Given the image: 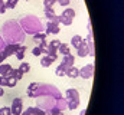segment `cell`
I'll return each instance as SVG.
<instances>
[{"label":"cell","mask_w":124,"mask_h":115,"mask_svg":"<svg viewBox=\"0 0 124 115\" xmlns=\"http://www.w3.org/2000/svg\"><path fill=\"white\" fill-rule=\"evenodd\" d=\"M45 16H46V19L48 20H55L56 19V14H55V10H54V7H48V9H45Z\"/></svg>","instance_id":"cell-12"},{"label":"cell","mask_w":124,"mask_h":115,"mask_svg":"<svg viewBox=\"0 0 124 115\" xmlns=\"http://www.w3.org/2000/svg\"><path fill=\"white\" fill-rule=\"evenodd\" d=\"M0 115H12V109L7 107H3V108H0Z\"/></svg>","instance_id":"cell-27"},{"label":"cell","mask_w":124,"mask_h":115,"mask_svg":"<svg viewBox=\"0 0 124 115\" xmlns=\"http://www.w3.org/2000/svg\"><path fill=\"white\" fill-rule=\"evenodd\" d=\"M12 72H13V68L9 65V63H0V75L1 76H12Z\"/></svg>","instance_id":"cell-7"},{"label":"cell","mask_w":124,"mask_h":115,"mask_svg":"<svg viewBox=\"0 0 124 115\" xmlns=\"http://www.w3.org/2000/svg\"><path fill=\"white\" fill-rule=\"evenodd\" d=\"M16 84H17V79H16L15 76H9V78H7V85L6 86H9V88H15Z\"/></svg>","instance_id":"cell-20"},{"label":"cell","mask_w":124,"mask_h":115,"mask_svg":"<svg viewBox=\"0 0 124 115\" xmlns=\"http://www.w3.org/2000/svg\"><path fill=\"white\" fill-rule=\"evenodd\" d=\"M65 75L69 76V78H72V79H75V78L79 76V69H77L75 66H69V68L66 69V73H65Z\"/></svg>","instance_id":"cell-9"},{"label":"cell","mask_w":124,"mask_h":115,"mask_svg":"<svg viewBox=\"0 0 124 115\" xmlns=\"http://www.w3.org/2000/svg\"><path fill=\"white\" fill-rule=\"evenodd\" d=\"M65 101H66V107L69 109H77L79 107V95L77 89H68L65 93Z\"/></svg>","instance_id":"cell-1"},{"label":"cell","mask_w":124,"mask_h":115,"mask_svg":"<svg viewBox=\"0 0 124 115\" xmlns=\"http://www.w3.org/2000/svg\"><path fill=\"white\" fill-rule=\"evenodd\" d=\"M58 52L61 53V55H69V46L66 45V43H61L59 45V48H58Z\"/></svg>","instance_id":"cell-16"},{"label":"cell","mask_w":124,"mask_h":115,"mask_svg":"<svg viewBox=\"0 0 124 115\" xmlns=\"http://www.w3.org/2000/svg\"><path fill=\"white\" fill-rule=\"evenodd\" d=\"M12 76H15L17 81H20V79H22V76H23V72H22L20 69H13V72H12Z\"/></svg>","instance_id":"cell-21"},{"label":"cell","mask_w":124,"mask_h":115,"mask_svg":"<svg viewBox=\"0 0 124 115\" xmlns=\"http://www.w3.org/2000/svg\"><path fill=\"white\" fill-rule=\"evenodd\" d=\"M74 62H75V56H72L71 53H69V55H65V56H63V59H62V63H63L66 68L74 66Z\"/></svg>","instance_id":"cell-11"},{"label":"cell","mask_w":124,"mask_h":115,"mask_svg":"<svg viewBox=\"0 0 124 115\" xmlns=\"http://www.w3.org/2000/svg\"><path fill=\"white\" fill-rule=\"evenodd\" d=\"M66 69H68V68H66L63 63H61V65H59V66L55 69V73H56L58 76H65V73H66Z\"/></svg>","instance_id":"cell-17"},{"label":"cell","mask_w":124,"mask_h":115,"mask_svg":"<svg viewBox=\"0 0 124 115\" xmlns=\"http://www.w3.org/2000/svg\"><path fill=\"white\" fill-rule=\"evenodd\" d=\"M79 115H85V109H82V111L79 112Z\"/></svg>","instance_id":"cell-33"},{"label":"cell","mask_w":124,"mask_h":115,"mask_svg":"<svg viewBox=\"0 0 124 115\" xmlns=\"http://www.w3.org/2000/svg\"><path fill=\"white\" fill-rule=\"evenodd\" d=\"M48 115H63V112H62L61 109H58V108H52L49 112H46Z\"/></svg>","instance_id":"cell-26"},{"label":"cell","mask_w":124,"mask_h":115,"mask_svg":"<svg viewBox=\"0 0 124 115\" xmlns=\"http://www.w3.org/2000/svg\"><path fill=\"white\" fill-rule=\"evenodd\" d=\"M19 0H7L4 4H6V9H15V6L17 4Z\"/></svg>","instance_id":"cell-23"},{"label":"cell","mask_w":124,"mask_h":115,"mask_svg":"<svg viewBox=\"0 0 124 115\" xmlns=\"http://www.w3.org/2000/svg\"><path fill=\"white\" fill-rule=\"evenodd\" d=\"M61 43H62L61 40L54 39L52 42H49V43H48V48H49V50H51L52 53H56V52H58V48H59V45H61Z\"/></svg>","instance_id":"cell-10"},{"label":"cell","mask_w":124,"mask_h":115,"mask_svg":"<svg viewBox=\"0 0 124 115\" xmlns=\"http://www.w3.org/2000/svg\"><path fill=\"white\" fill-rule=\"evenodd\" d=\"M32 53H33L35 56H40V55H42V49H40L39 46H36V48L32 49Z\"/></svg>","instance_id":"cell-28"},{"label":"cell","mask_w":124,"mask_h":115,"mask_svg":"<svg viewBox=\"0 0 124 115\" xmlns=\"http://www.w3.org/2000/svg\"><path fill=\"white\" fill-rule=\"evenodd\" d=\"M56 59H58V55H56V53L45 55L43 58H40V65H42V66H45V68H48V66H51Z\"/></svg>","instance_id":"cell-4"},{"label":"cell","mask_w":124,"mask_h":115,"mask_svg":"<svg viewBox=\"0 0 124 115\" xmlns=\"http://www.w3.org/2000/svg\"><path fill=\"white\" fill-rule=\"evenodd\" d=\"M10 109H12V115H20L22 114L23 112V102H22V99L20 98H15Z\"/></svg>","instance_id":"cell-2"},{"label":"cell","mask_w":124,"mask_h":115,"mask_svg":"<svg viewBox=\"0 0 124 115\" xmlns=\"http://www.w3.org/2000/svg\"><path fill=\"white\" fill-rule=\"evenodd\" d=\"M46 36H48L46 33H39V32H38V33L33 35V40H35L36 43H40V42H43V40L46 39Z\"/></svg>","instance_id":"cell-15"},{"label":"cell","mask_w":124,"mask_h":115,"mask_svg":"<svg viewBox=\"0 0 124 115\" xmlns=\"http://www.w3.org/2000/svg\"><path fill=\"white\" fill-rule=\"evenodd\" d=\"M19 69H20L23 73H26V72H29V71H31V65H29V63H26V62H23V63L19 66Z\"/></svg>","instance_id":"cell-22"},{"label":"cell","mask_w":124,"mask_h":115,"mask_svg":"<svg viewBox=\"0 0 124 115\" xmlns=\"http://www.w3.org/2000/svg\"><path fill=\"white\" fill-rule=\"evenodd\" d=\"M6 59V55L3 53V52H0V63H3V60Z\"/></svg>","instance_id":"cell-31"},{"label":"cell","mask_w":124,"mask_h":115,"mask_svg":"<svg viewBox=\"0 0 124 115\" xmlns=\"http://www.w3.org/2000/svg\"><path fill=\"white\" fill-rule=\"evenodd\" d=\"M46 35H56V33H59V23H56V22H51L49 20V23H48V28H46V32H45Z\"/></svg>","instance_id":"cell-8"},{"label":"cell","mask_w":124,"mask_h":115,"mask_svg":"<svg viewBox=\"0 0 124 115\" xmlns=\"http://www.w3.org/2000/svg\"><path fill=\"white\" fill-rule=\"evenodd\" d=\"M3 93H4V91H3V88L0 86V96H3Z\"/></svg>","instance_id":"cell-32"},{"label":"cell","mask_w":124,"mask_h":115,"mask_svg":"<svg viewBox=\"0 0 124 115\" xmlns=\"http://www.w3.org/2000/svg\"><path fill=\"white\" fill-rule=\"evenodd\" d=\"M20 115H29V114H28L26 111H23V112H22V114H20Z\"/></svg>","instance_id":"cell-34"},{"label":"cell","mask_w":124,"mask_h":115,"mask_svg":"<svg viewBox=\"0 0 124 115\" xmlns=\"http://www.w3.org/2000/svg\"><path fill=\"white\" fill-rule=\"evenodd\" d=\"M33 115H48L45 109H40L39 107H33Z\"/></svg>","instance_id":"cell-24"},{"label":"cell","mask_w":124,"mask_h":115,"mask_svg":"<svg viewBox=\"0 0 124 115\" xmlns=\"http://www.w3.org/2000/svg\"><path fill=\"white\" fill-rule=\"evenodd\" d=\"M88 53H90V43L87 40H82V43L77 49V55L79 58H84V56H88Z\"/></svg>","instance_id":"cell-6"},{"label":"cell","mask_w":124,"mask_h":115,"mask_svg":"<svg viewBox=\"0 0 124 115\" xmlns=\"http://www.w3.org/2000/svg\"><path fill=\"white\" fill-rule=\"evenodd\" d=\"M19 48H20L19 43H9L7 46H4L3 53L6 55V58H9V56H12V55H15V53L19 50Z\"/></svg>","instance_id":"cell-5"},{"label":"cell","mask_w":124,"mask_h":115,"mask_svg":"<svg viewBox=\"0 0 124 115\" xmlns=\"http://www.w3.org/2000/svg\"><path fill=\"white\" fill-rule=\"evenodd\" d=\"M56 1H58L61 6H63V7H65V6H68V4L71 3V0H56Z\"/></svg>","instance_id":"cell-30"},{"label":"cell","mask_w":124,"mask_h":115,"mask_svg":"<svg viewBox=\"0 0 124 115\" xmlns=\"http://www.w3.org/2000/svg\"><path fill=\"white\" fill-rule=\"evenodd\" d=\"M93 75H94V65L93 63H90V65L84 66L82 69H79V76L84 78V79H90V78H93Z\"/></svg>","instance_id":"cell-3"},{"label":"cell","mask_w":124,"mask_h":115,"mask_svg":"<svg viewBox=\"0 0 124 115\" xmlns=\"http://www.w3.org/2000/svg\"><path fill=\"white\" fill-rule=\"evenodd\" d=\"M7 85V78L0 75V86H6Z\"/></svg>","instance_id":"cell-29"},{"label":"cell","mask_w":124,"mask_h":115,"mask_svg":"<svg viewBox=\"0 0 124 115\" xmlns=\"http://www.w3.org/2000/svg\"><path fill=\"white\" fill-rule=\"evenodd\" d=\"M55 3H56V0H43V6H45V9H48V7H54Z\"/></svg>","instance_id":"cell-25"},{"label":"cell","mask_w":124,"mask_h":115,"mask_svg":"<svg viewBox=\"0 0 124 115\" xmlns=\"http://www.w3.org/2000/svg\"><path fill=\"white\" fill-rule=\"evenodd\" d=\"M56 22L58 23H62V25H65V26H71L72 25V19H68V17H65V16H56Z\"/></svg>","instance_id":"cell-14"},{"label":"cell","mask_w":124,"mask_h":115,"mask_svg":"<svg viewBox=\"0 0 124 115\" xmlns=\"http://www.w3.org/2000/svg\"><path fill=\"white\" fill-rule=\"evenodd\" d=\"M62 16H65V17H68V19H74L75 10H74V9H65V12H62Z\"/></svg>","instance_id":"cell-18"},{"label":"cell","mask_w":124,"mask_h":115,"mask_svg":"<svg viewBox=\"0 0 124 115\" xmlns=\"http://www.w3.org/2000/svg\"><path fill=\"white\" fill-rule=\"evenodd\" d=\"M25 50H26V46H20V48H19V50L15 53V56L19 60H22V59L25 58Z\"/></svg>","instance_id":"cell-19"},{"label":"cell","mask_w":124,"mask_h":115,"mask_svg":"<svg viewBox=\"0 0 124 115\" xmlns=\"http://www.w3.org/2000/svg\"><path fill=\"white\" fill-rule=\"evenodd\" d=\"M82 40H84V39H82L81 36L75 35V36H72V39H71V45H72L75 49H78V48H79V45L82 43Z\"/></svg>","instance_id":"cell-13"}]
</instances>
